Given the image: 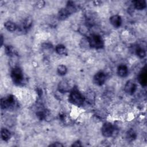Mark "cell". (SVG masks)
Returning <instances> with one entry per match:
<instances>
[{"instance_id": "cell-23", "label": "cell", "mask_w": 147, "mask_h": 147, "mask_svg": "<svg viewBox=\"0 0 147 147\" xmlns=\"http://www.w3.org/2000/svg\"><path fill=\"white\" fill-rule=\"evenodd\" d=\"M82 146V144L79 141H76L72 145V146H75V147H78V146Z\"/></svg>"}, {"instance_id": "cell-4", "label": "cell", "mask_w": 147, "mask_h": 147, "mask_svg": "<svg viewBox=\"0 0 147 147\" xmlns=\"http://www.w3.org/2000/svg\"><path fill=\"white\" fill-rule=\"evenodd\" d=\"M11 78L13 82L16 85H20L23 81V73L18 67H14L11 71Z\"/></svg>"}, {"instance_id": "cell-20", "label": "cell", "mask_w": 147, "mask_h": 147, "mask_svg": "<svg viewBox=\"0 0 147 147\" xmlns=\"http://www.w3.org/2000/svg\"><path fill=\"white\" fill-rule=\"evenodd\" d=\"M136 54L140 58H144L146 56L145 51L142 48H138L136 49Z\"/></svg>"}, {"instance_id": "cell-6", "label": "cell", "mask_w": 147, "mask_h": 147, "mask_svg": "<svg viewBox=\"0 0 147 147\" xmlns=\"http://www.w3.org/2000/svg\"><path fill=\"white\" fill-rule=\"evenodd\" d=\"M14 98L12 95H9L6 98H3L1 100V109H6L13 106L14 105Z\"/></svg>"}, {"instance_id": "cell-1", "label": "cell", "mask_w": 147, "mask_h": 147, "mask_svg": "<svg viewBox=\"0 0 147 147\" xmlns=\"http://www.w3.org/2000/svg\"><path fill=\"white\" fill-rule=\"evenodd\" d=\"M84 99V97L77 88H73L71 91L69 96V101L72 104L77 106H81L83 105Z\"/></svg>"}, {"instance_id": "cell-5", "label": "cell", "mask_w": 147, "mask_h": 147, "mask_svg": "<svg viewBox=\"0 0 147 147\" xmlns=\"http://www.w3.org/2000/svg\"><path fill=\"white\" fill-rule=\"evenodd\" d=\"M114 128L113 125L110 122L105 123L101 128L102 135L105 137H109L113 134Z\"/></svg>"}, {"instance_id": "cell-3", "label": "cell", "mask_w": 147, "mask_h": 147, "mask_svg": "<svg viewBox=\"0 0 147 147\" xmlns=\"http://www.w3.org/2000/svg\"><path fill=\"white\" fill-rule=\"evenodd\" d=\"M88 42L89 45L95 49H100L104 45V42L100 36L92 34L88 36Z\"/></svg>"}, {"instance_id": "cell-16", "label": "cell", "mask_w": 147, "mask_h": 147, "mask_svg": "<svg viewBox=\"0 0 147 147\" xmlns=\"http://www.w3.org/2000/svg\"><path fill=\"white\" fill-rule=\"evenodd\" d=\"M5 28L9 32H14L15 30H17V27L16 26V25L12 21H6L5 24Z\"/></svg>"}, {"instance_id": "cell-8", "label": "cell", "mask_w": 147, "mask_h": 147, "mask_svg": "<svg viewBox=\"0 0 147 147\" xmlns=\"http://www.w3.org/2000/svg\"><path fill=\"white\" fill-rule=\"evenodd\" d=\"M32 25V20L31 17H26L22 22L21 25L17 28V29L19 30V32H23L27 31L29 28H31Z\"/></svg>"}, {"instance_id": "cell-13", "label": "cell", "mask_w": 147, "mask_h": 147, "mask_svg": "<svg viewBox=\"0 0 147 147\" xmlns=\"http://www.w3.org/2000/svg\"><path fill=\"white\" fill-rule=\"evenodd\" d=\"M117 74L120 77L122 78L126 76L128 74L127 67L124 64H121L119 65L117 69Z\"/></svg>"}, {"instance_id": "cell-15", "label": "cell", "mask_w": 147, "mask_h": 147, "mask_svg": "<svg viewBox=\"0 0 147 147\" xmlns=\"http://www.w3.org/2000/svg\"><path fill=\"white\" fill-rule=\"evenodd\" d=\"M1 136L2 139L5 141H7L11 137V133L9 130L5 128H2L1 131Z\"/></svg>"}, {"instance_id": "cell-11", "label": "cell", "mask_w": 147, "mask_h": 147, "mask_svg": "<svg viewBox=\"0 0 147 147\" xmlns=\"http://www.w3.org/2000/svg\"><path fill=\"white\" fill-rule=\"evenodd\" d=\"M138 79L139 83L141 84L142 86H146L147 83V74H146V67H144L142 70L139 73Z\"/></svg>"}, {"instance_id": "cell-9", "label": "cell", "mask_w": 147, "mask_h": 147, "mask_svg": "<svg viewBox=\"0 0 147 147\" xmlns=\"http://www.w3.org/2000/svg\"><path fill=\"white\" fill-rule=\"evenodd\" d=\"M137 89V86L136 83L131 81L129 80L126 82L124 87V90L129 95H133Z\"/></svg>"}, {"instance_id": "cell-22", "label": "cell", "mask_w": 147, "mask_h": 147, "mask_svg": "<svg viewBox=\"0 0 147 147\" xmlns=\"http://www.w3.org/2000/svg\"><path fill=\"white\" fill-rule=\"evenodd\" d=\"M49 146H56V147H60V146H63V145L61 144L60 142H54V143L51 144Z\"/></svg>"}, {"instance_id": "cell-17", "label": "cell", "mask_w": 147, "mask_h": 147, "mask_svg": "<svg viewBox=\"0 0 147 147\" xmlns=\"http://www.w3.org/2000/svg\"><path fill=\"white\" fill-rule=\"evenodd\" d=\"M55 51L59 55H65L67 54V50L64 45L62 44L57 45L55 48Z\"/></svg>"}, {"instance_id": "cell-14", "label": "cell", "mask_w": 147, "mask_h": 147, "mask_svg": "<svg viewBox=\"0 0 147 147\" xmlns=\"http://www.w3.org/2000/svg\"><path fill=\"white\" fill-rule=\"evenodd\" d=\"M134 7L137 10H143L146 7V1L144 0H136L133 1Z\"/></svg>"}, {"instance_id": "cell-10", "label": "cell", "mask_w": 147, "mask_h": 147, "mask_svg": "<svg viewBox=\"0 0 147 147\" xmlns=\"http://www.w3.org/2000/svg\"><path fill=\"white\" fill-rule=\"evenodd\" d=\"M71 86L69 82L67 80H61L58 84V90L60 92L65 93L70 91Z\"/></svg>"}, {"instance_id": "cell-12", "label": "cell", "mask_w": 147, "mask_h": 147, "mask_svg": "<svg viewBox=\"0 0 147 147\" xmlns=\"http://www.w3.org/2000/svg\"><path fill=\"white\" fill-rule=\"evenodd\" d=\"M110 24L115 28H119L122 24V19L119 15H113L110 17Z\"/></svg>"}, {"instance_id": "cell-21", "label": "cell", "mask_w": 147, "mask_h": 147, "mask_svg": "<svg viewBox=\"0 0 147 147\" xmlns=\"http://www.w3.org/2000/svg\"><path fill=\"white\" fill-rule=\"evenodd\" d=\"M44 5H45V2L43 1H40L36 3V7L38 9H41L43 7Z\"/></svg>"}, {"instance_id": "cell-7", "label": "cell", "mask_w": 147, "mask_h": 147, "mask_svg": "<svg viewBox=\"0 0 147 147\" xmlns=\"http://www.w3.org/2000/svg\"><path fill=\"white\" fill-rule=\"evenodd\" d=\"M106 79V75L105 72L102 71H99L95 74L93 78L94 83L98 86L103 85Z\"/></svg>"}, {"instance_id": "cell-24", "label": "cell", "mask_w": 147, "mask_h": 147, "mask_svg": "<svg viewBox=\"0 0 147 147\" xmlns=\"http://www.w3.org/2000/svg\"><path fill=\"white\" fill-rule=\"evenodd\" d=\"M1 45H2V43H3V37H2V36H1Z\"/></svg>"}, {"instance_id": "cell-18", "label": "cell", "mask_w": 147, "mask_h": 147, "mask_svg": "<svg viewBox=\"0 0 147 147\" xmlns=\"http://www.w3.org/2000/svg\"><path fill=\"white\" fill-rule=\"evenodd\" d=\"M136 133L133 129H129L126 133V138L128 141H132L136 138Z\"/></svg>"}, {"instance_id": "cell-2", "label": "cell", "mask_w": 147, "mask_h": 147, "mask_svg": "<svg viewBox=\"0 0 147 147\" xmlns=\"http://www.w3.org/2000/svg\"><path fill=\"white\" fill-rule=\"evenodd\" d=\"M76 10V9L74 4L71 2H69L65 7L62 8L59 10L58 13V18L61 20H65L71 14L75 13Z\"/></svg>"}, {"instance_id": "cell-19", "label": "cell", "mask_w": 147, "mask_h": 147, "mask_svg": "<svg viewBox=\"0 0 147 147\" xmlns=\"http://www.w3.org/2000/svg\"><path fill=\"white\" fill-rule=\"evenodd\" d=\"M57 72L58 73V74L60 76H63L64 75H65V74L67 73V68L66 67L65 65H63V64H61V65H59L58 67H57Z\"/></svg>"}]
</instances>
